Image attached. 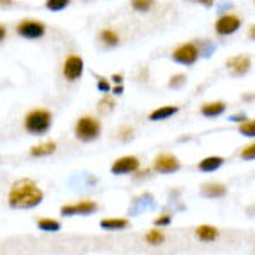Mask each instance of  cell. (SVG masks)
<instances>
[{
  "label": "cell",
  "mask_w": 255,
  "mask_h": 255,
  "mask_svg": "<svg viewBox=\"0 0 255 255\" xmlns=\"http://www.w3.org/2000/svg\"><path fill=\"white\" fill-rule=\"evenodd\" d=\"M223 162H225L223 157L213 155V157H206V158L201 160L199 165H197V167H199V170H203V172H215L221 165H223Z\"/></svg>",
  "instance_id": "obj_18"
},
{
  "label": "cell",
  "mask_w": 255,
  "mask_h": 255,
  "mask_svg": "<svg viewBox=\"0 0 255 255\" xmlns=\"http://www.w3.org/2000/svg\"><path fill=\"white\" fill-rule=\"evenodd\" d=\"M186 84V75L184 73H177V75H172L170 80H168V87L172 89H179Z\"/></svg>",
  "instance_id": "obj_26"
},
{
  "label": "cell",
  "mask_w": 255,
  "mask_h": 255,
  "mask_svg": "<svg viewBox=\"0 0 255 255\" xmlns=\"http://www.w3.org/2000/svg\"><path fill=\"white\" fill-rule=\"evenodd\" d=\"M201 49L196 43H182L180 46H177L174 51H172V60L177 61L180 65H186V67H191L194 65L197 60H199Z\"/></svg>",
  "instance_id": "obj_4"
},
{
  "label": "cell",
  "mask_w": 255,
  "mask_h": 255,
  "mask_svg": "<svg viewBox=\"0 0 255 255\" xmlns=\"http://www.w3.org/2000/svg\"><path fill=\"white\" fill-rule=\"evenodd\" d=\"M194 2L201 3V5H204V7H211L213 3H215V0H194Z\"/></svg>",
  "instance_id": "obj_31"
},
{
  "label": "cell",
  "mask_w": 255,
  "mask_h": 255,
  "mask_svg": "<svg viewBox=\"0 0 255 255\" xmlns=\"http://www.w3.org/2000/svg\"><path fill=\"white\" fill-rule=\"evenodd\" d=\"M145 240H146V244H150V245H160L165 242V233L158 228H153L145 235Z\"/></svg>",
  "instance_id": "obj_21"
},
{
  "label": "cell",
  "mask_w": 255,
  "mask_h": 255,
  "mask_svg": "<svg viewBox=\"0 0 255 255\" xmlns=\"http://www.w3.org/2000/svg\"><path fill=\"white\" fill-rule=\"evenodd\" d=\"M180 168V160L175 155L163 153L153 160V170L158 174H174Z\"/></svg>",
  "instance_id": "obj_10"
},
{
  "label": "cell",
  "mask_w": 255,
  "mask_h": 255,
  "mask_svg": "<svg viewBox=\"0 0 255 255\" xmlns=\"http://www.w3.org/2000/svg\"><path fill=\"white\" fill-rule=\"evenodd\" d=\"M240 157L244 160H255V143H250L247 145L244 150H242Z\"/></svg>",
  "instance_id": "obj_27"
},
{
  "label": "cell",
  "mask_w": 255,
  "mask_h": 255,
  "mask_svg": "<svg viewBox=\"0 0 255 255\" xmlns=\"http://www.w3.org/2000/svg\"><path fill=\"white\" fill-rule=\"evenodd\" d=\"M242 26V19L237 14H223L215 22V29L220 36H230L237 32Z\"/></svg>",
  "instance_id": "obj_7"
},
{
  "label": "cell",
  "mask_w": 255,
  "mask_h": 255,
  "mask_svg": "<svg viewBox=\"0 0 255 255\" xmlns=\"http://www.w3.org/2000/svg\"><path fill=\"white\" fill-rule=\"evenodd\" d=\"M133 136H134V129L129 126H125L121 131H119V139H123V141H129Z\"/></svg>",
  "instance_id": "obj_28"
},
{
  "label": "cell",
  "mask_w": 255,
  "mask_h": 255,
  "mask_svg": "<svg viewBox=\"0 0 255 255\" xmlns=\"http://www.w3.org/2000/svg\"><path fill=\"white\" fill-rule=\"evenodd\" d=\"M70 3V0H46V9L53 12H60L63 10Z\"/></svg>",
  "instance_id": "obj_24"
},
{
  "label": "cell",
  "mask_w": 255,
  "mask_h": 255,
  "mask_svg": "<svg viewBox=\"0 0 255 255\" xmlns=\"http://www.w3.org/2000/svg\"><path fill=\"white\" fill-rule=\"evenodd\" d=\"M196 237L201 242H213L220 237V230L211 225H199L196 228Z\"/></svg>",
  "instance_id": "obj_13"
},
{
  "label": "cell",
  "mask_w": 255,
  "mask_h": 255,
  "mask_svg": "<svg viewBox=\"0 0 255 255\" xmlns=\"http://www.w3.org/2000/svg\"><path fill=\"white\" fill-rule=\"evenodd\" d=\"M97 203L90 199L79 201V203H72V204H65L60 208V213L63 216H87L97 211Z\"/></svg>",
  "instance_id": "obj_5"
},
{
  "label": "cell",
  "mask_w": 255,
  "mask_h": 255,
  "mask_svg": "<svg viewBox=\"0 0 255 255\" xmlns=\"http://www.w3.org/2000/svg\"><path fill=\"white\" fill-rule=\"evenodd\" d=\"M170 221H172V216L168 215V213H165V215H162V216L155 218L153 225H155V226H160V228H162V226H167L168 223H170Z\"/></svg>",
  "instance_id": "obj_29"
},
{
  "label": "cell",
  "mask_w": 255,
  "mask_h": 255,
  "mask_svg": "<svg viewBox=\"0 0 255 255\" xmlns=\"http://www.w3.org/2000/svg\"><path fill=\"white\" fill-rule=\"evenodd\" d=\"M12 0H0V5H12Z\"/></svg>",
  "instance_id": "obj_34"
},
{
  "label": "cell",
  "mask_w": 255,
  "mask_h": 255,
  "mask_svg": "<svg viewBox=\"0 0 255 255\" xmlns=\"http://www.w3.org/2000/svg\"><path fill=\"white\" fill-rule=\"evenodd\" d=\"M43 191L38 187V184L29 179H24L15 182L7 196V203L10 208L15 209H29L43 203Z\"/></svg>",
  "instance_id": "obj_1"
},
{
  "label": "cell",
  "mask_w": 255,
  "mask_h": 255,
  "mask_svg": "<svg viewBox=\"0 0 255 255\" xmlns=\"http://www.w3.org/2000/svg\"><path fill=\"white\" fill-rule=\"evenodd\" d=\"M177 111H179V106H160V108L151 111L148 119H150V121H163V119L174 116Z\"/></svg>",
  "instance_id": "obj_15"
},
{
  "label": "cell",
  "mask_w": 255,
  "mask_h": 255,
  "mask_svg": "<svg viewBox=\"0 0 255 255\" xmlns=\"http://www.w3.org/2000/svg\"><path fill=\"white\" fill-rule=\"evenodd\" d=\"M238 131H240L244 136L249 138H255V119H249V121H244L240 126H238Z\"/></svg>",
  "instance_id": "obj_22"
},
{
  "label": "cell",
  "mask_w": 255,
  "mask_h": 255,
  "mask_svg": "<svg viewBox=\"0 0 255 255\" xmlns=\"http://www.w3.org/2000/svg\"><path fill=\"white\" fill-rule=\"evenodd\" d=\"M226 111V104L223 101H215V102H206L201 108V114L206 118H216L220 114H223Z\"/></svg>",
  "instance_id": "obj_14"
},
{
  "label": "cell",
  "mask_w": 255,
  "mask_h": 255,
  "mask_svg": "<svg viewBox=\"0 0 255 255\" xmlns=\"http://www.w3.org/2000/svg\"><path fill=\"white\" fill-rule=\"evenodd\" d=\"M53 116L46 109H32L24 119V128L31 134H44L51 128Z\"/></svg>",
  "instance_id": "obj_2"
},
{
  "label": "cell",
  "mask_w": 255,
  "mask_h": 255,
  "mask_svg": "<svg viewBox=\"0 0 255 255\" xmlns=\"http://www.w3.org/2000/svg\"><path fill=\"white\" fill-rule=\"evenodd\" d=\"M38 228L43 232H60L61 223L58 220H53V218H41L38 220Z\"/></svg>",
  "instance_id": "obj_20"
},
{
  "label": "cell",
  "mask_w": 255,
  "mask_h": 255,
  "mask_svg": "<svg viewBox=\"0 0 255 255\" xmlns=\"http://www.w3.org/2000/svg\"><path fill=\"white\" fill-rule=\"evenodd\" d=\"M19 36L22 38H27V39H38V38H43L44 32H46V26H44L41 20H32V19H27V20H20L15 27Z\"/></svg>",
  "instance_id": "obj_6"
},
{
  "label": "cell",
  "mask_w": 255,
  "mask_h": 255,
  "mask_svg": "<svg viewBox=\"0 0 255 255\" xmlns=\"http://www.w3.org/2000/svg\"><path fill=\"white\" fill-rule=\"evenodd\" d=\"M99 39L108 48H114L119 44V34L114 29H111V27H106V29H102L99 32Z\"/></svg>",
  "instance_id": "obj_19"
},
{
  "label": "cell",
  "mask_w": 255,
  "mask_h": 255,
  "mask_svg": "<svg viewBox=\"0 0 255 255\" xmlns=\"http://www.w3.org/2000/svg\"><path fill=\"white\" fill-rule=\"evenodd\" d=\"M131 5L138 12H148L155 5V0H131Z\"/></svg>",
  "instance_id": "obj_23"
},
{
  "label": "cell",
  "mask_w": 255,
  "mask_h": 255,
  "mask_svg": "<svg viewBox=\"0 0 255 255\" xmlns=\"http://www.w3.org/2000/svg\"><path fill=\"white\" fill-rule=\"evenodd\" d=\"M56 151V143L55 141H44V143H39V145H34L29 150V155L31 157H49Z\"/></svg>",
  "instance_id": "obj_16"
},
{
  "label": "cell",
  "mask_w": 255,
  "mask_h": 255,
  "mask_svg": "<svg viewBox=\"0 0 255 255\" xmlns=\"http://www.w3.org/2000/svg\"><path fill=\"white\" fill-rule=\"evenodd\" d=\"M250 67H252V60H250L249 55H237L226 61V68L230 70V73H232L233 77L245 75L250 70Z\"/></svg>",
  "instance_id": "obj_11"
},
{
  "label": "cell",
  "mask_w": 255,
  "mask_h": 255,
  "mask_svg": "<svg viewBox=\"0 0 255 255\" xmlns=\"http://www.w3.org/2000/svg\"><path fill=\"white\" fill-rule=\"evenodd\" d=\"M5 34H7V29L2 26V24H0V41H2L3 38H5Z\"/></svg>",
  "instance_id": "obj_33"
},
{
  "label": "cell",
  "mask_w": 255,
  "mask_h": 255,
  "mask_svg": "<svg viewBox=\"0 0 255 255\" xmlns=\"http://www.w3.org/2000/svg\"><path fill=\"white\" fill-rule=\"evenodd\" d=\"M101 226L109 232H118V230H126L129 226V221L126 218H104L101 220Z\"/></svg>",
  "instance_id": "obj_17"
},
{
  "label": "cell",
  "mask_w": 255,
  "mask_h": 255,
  "mask_svg": "<svg viewBox=\"0 0 255 255\" xmlns=\"http://www.w3.org/2000/svg\"><path fill=\"white\" fill-rule=\"evenodd\" d=\"M249 38L255 41V24H252V26H250V29H249Z\"/></svg>",
  "instance_id": "obj_32"
},
{
  "label": "cell",
  "mask_w": 255,
  "mask_h": 255,
  "mask_svg": "<svg viewBox=\"0 0 255 255\" xmlns=\"http://www.w3.org/2000/svg\"><path fill=\"white\" fill-rule=\"evenodd\" d=\"M84 73V60L79 55H70L63 61V77L68 82L79 80Z\"/></svg>",
  "instance_id": "obj_8"
},
{
  "label": "cell",
  "mask_w": 255,
  "mask_h": 255,
  "mask_svg": "<svg viewBox=\"0 0 255 255\" xmlns=\"http://www.w3.org/2000/svg\"><path fill=\"white\" fill-rule=\"evenodd\" d=\"M139 168V160L133 155H126L118 160H114V163L111 165V172L114 175H126V174H134Z\"/></svg>",
  "instance_id": "obj_9"
},
{
  "label": "cell",
  "mask_w": 255,
  "mask_h": 255,
  "mask_svg": "<svg viewBox=\"0 0 255 255\" xmlns=\"http://www.w3.org/2000/svg\"><path fill=\"white\" fill-rule=\"evenodd\" d=\"M201 194L209 199H218V197L226 196V186L221 182H208L201 187Z\"/></svg>",
  "instance_id": "obj_12"
},
{
  "label": "cell",
  "mask_w": 255,
  "mask_h": 255,
  "mask_svg": "<svg viewBox=\"0 0 255 255\" xmlns=\"http://www.w3.org/2000/svg\"><path fill=\"white\" fill-rule=\"evenodd\" d=\"M99 89L102 90V92H109V84H108V80H104V79H99Z\"/></svg>",
  "instance_id": "obj_30"
},
{
  "label": "cell",
  "mask_w": 255,
  "mask_h": 255,
  "mask_svg": "<svg viewBox=\"0 0 255 255\" xmlns=\"http://www.w3.org/2000/svg\"><path fill=\"white\" fill-rule=\"evenodd\" d=\"M101 134V123L92 116H82L75 123V136L80 141H94Z\"/></svg>",
  "instance_id": "obj_3"
},
{
  "label": "cell",
  "mask_w": 255,
  "mask_h": 255,
  "mask_svg": "<svg viewBox=\"0 0 255 255\" xmlns=\"http://www.w3.org/2000/svg\"><path fill=\"white\" fill-rule=\"evenodd\" d=\"M114 106H116L114 99H111L109 96H106V97L101 99V102H99V111H102V113H109V111L114 109Z\"/></svg>",
  "instance_id": "obj_25"
}]
</instances>
